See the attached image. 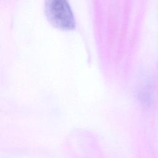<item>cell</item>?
<instances>
[{"instance_id":"obj_1","label":"cell","mask_w":158,"mask_h":158,"mask_svg":"<svg viewBox=\"0 0 158 158\" xmlns=\"http://www.w3.org/2000/svg\"><path fill=\"white\" fill-rule=\"evenodd\" d=\"M44 10L54 27L65 31L75 28L76 22L68 0H45Z\"/></svg>"}]
</instances>
